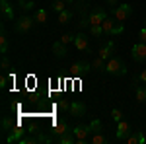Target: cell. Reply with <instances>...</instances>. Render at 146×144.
I'll use <instances>...</instances> for the list:
<instances>
[{"label":"cell","instance_id":"cell-1","mask_svg":"<svg viewBox=\"0 0 146 144\" xmlns=\"http://www.w3.org/2000/svg\"><path fill=\"white\" fill-rule=\"evenodd\" d=\"M105 72H107V74H113V76H123V74H127V64H125L121 58L111 56V58L105 62Z\"/></svg>","mask_w":146,"mask_h":144},{"label":"cell","instance_id":"cell-2","mask_svg":"<svg viewBox=\"0 0 146 144\" xmlns=\"http://www.w3.org/2000/svg\"><path fill=\"white\" fill-rule=\"evenodd\" d=\"M72 133L76 136V144H86L90 142V136L94 134V129H92V125H76V127H72Z\"/></svg>","mask_w":146,"mask_h":144},{"label":"cell","instance_id":"cell-3","mask_svg":"<svg viewBox=\"0 0 146 144\" xmlns=\"http://www.w3.org/2000/svg\"><path fill=\"white\" fill-rule=\"evenodd\" d=\"M35 25V18H31V16H22L18 22H16V25H14V29L18 31V33H27L31 27Z\"/></svg>","mask_w":146,"mask_h":144},{"label":"cell","instance_id":"cell-4","mask_svg":"<svg viewBox=\"0 0 146 144\" xmlns=\"http://www.w3.org/2000/svg\"><path fill=\"white\" fill-rule=\"evenodd\" d=\"M113 16H115V20H117V22L123 23L125 20H129V18L133 16V6H131V4H121V6H115Z\"/></svg>","mask_w":146,"mask_h":144},{"label":"cell","instance_id":"cell-5","mask_svg":"<svg viewBox=\"0 0 146 144\" xmlns=\"http://www.w3.org/2000/svg\"><path fill=\"white\" fill-rule=\"evenodd\" d=\"M131 56L135 58L136 62H142V60H146V43H142V41H136V43L133 45V49H131Z\"/></svg>","mask_w":146,"mask_h":144},{"label":"cell","instance_id":"cell-6","mask_svg":"<svg viewBox=\"0 0 146 144\" xmlns=\"http://www.w3.org/2000/svg\"><path fill=\"white\" fill-rule=\"evenodd\" d=\"M86 111H88V107H86V103L84 101H72L70 103V109H68V115H72V117H84L86 115Z\"/></svg>","mask_w":146,"mask_h":144},{"label":"cell","instance_id":"cell-7","mask_svg":"<svg viewBox=\"0 0 146 144\" xmlns=\"http://www.w3.org/2000/svg\"><path fill=\"white\" fill-rule=\"evenodd\" d=\"M131 134V125L125 121H119L117 123V133H115V138L117 140H127V136Z\"/></svg>","mask_w":146,"mask_h":144},{"label":"cell","instance_id":"cell-8","mask_svg":"<svg viewBox=\"0 0 146 144\" xmlns=\"http://www.w3.org/2000/svg\"><path fill=\"white\" fill-rule=\"evenodd\" d=\"M92 70V62H74L72 64V68H70V72L74 74V76H84V74H88Z\"/></svg>","mask_w":146,"mask_h":144},{"label":"cell","instance_id":"cell-9","mask_svg":"<svg viewBox=\"0 0 146 144\" xmlns=\"http://www.w3.org/2000/svg\"><path fill=\"white\" fill-rule=\"evenodd\" d=\"M105 18H107V14H105V10H101V8H98V10H94V12L90 14L88 22H90V25H101V23L105 22Z\"/></svg>","mask_w":146,"mask_h":144},{"label":"cell","instance_id":"cell-10","mask_svg":"<svg viewBox=\"0 0 146 144\" xmlns=\"http://www.w3.org/2000/svg\"><path fill=\"white\" fill-rule=\"evenodd\" d=\"M74 47L78 49L80 53L90 51V41H88V37L84 33H76V37H74Z\"/></svg>","mask_w":146,"mask_h":144},{"label":"cell","instance_id":"cell-11","mask_svg":"<svg viewBox=\"0 0 146 144\" xmlns=\"http://www.w3.org/2000/svg\"><path fill=\"white\" fill-rule=\"evenodd\" d=\"M68 133H72V127H70L66 121L55 123V127H53V134H55L56 138H58V136H62V134H68Z\"/></svg>","mask_w":146,"mask_h":144},{"label":"cell","instance_id":"cell-12","mask_svg":"<svg viewBox=\"0 0 146 144\" xmlns=\"http://www.w3.org/2000/svg\"><path fill=\"white\" fill-rule=\"evenodd\" d=\"M25 133H29V131H25V129H22V127H16V129H14V131H12L8 136H6V142H8V144L18 142V140H20V138H22Z\"/></svg>","mask_w":146,"mask_h":144},{"label":"cell","instance_id":"cell-13","mask_svg":"<svg viewBox=\"0 0 146 144\" xmlns=\"http://www.w3.org/2000/svg\"><path fill=\"white\" fill-rule=\"evenodd\" d=\"M133 90H135L136 101H138V103H144V101H146V84H144V86H140L138 82H133Z\"/></svg>","mask_w":146,"mask_h":144},{"label":"cell","instance_id":"cell-14","mask_svg":"<svg viewBox=\"0 0 146 144\" xmlns=\"http://www.w3.org/2000/svg\"><path fill=\"white\" fill-rule=\"evenodd\" d=\"M53 55H55L56 58H64V56H66V45L62 43L60 39L53 43Z\"/></svg>","mask_w":146,"mask_h":144},{"label":"cell","instance_id":"cell-15","mask_svg":"<svg viewBox=\"0 0 146 144\" xmlns=\"http://www.w3.org/2000/svg\"><path fill=\"white\" fill-rule=\"evenodd\" d=\"M0 10H2V16L6 20H14V8L8 0H0Z\"/></svg>","mask_w":146,"mask_h":144},{"label":"cell","instance_id":"cell-16","mask_svg":"<svg viewBox=\"0 0 146 144\" xmlns=\"http://www.w3.org/2000/svg\"><path fill=\"white\" fill-rule=\"evenodd\" d=\"M111 53H113V41H107V43L98 51V56L103 58V60H109V58H111Z\"/></svg>","mask_w":146,"mask_h":144},{"label":"cell","instance_id":"cell-17","mask_svg":"<svg viewBox=\"0 0 146 144\" xmlns=\"http://www.w3.org/2000/svg\"><path fill=\"white\" fill-rule=\"evenodd\" d=\"M127 142L129 144H142V142H146V138L140 131H131V134L127 136Z\"/></svg>","mask_w":146,"mask_h":144},{"label":"cell","instance_id":"cell-18","mask_svg":"<svg viewBox=\"0 0 146 144\" xmlns=\"http://www.w3.org/2000/svg\"><path fill=\"white\" fill-rule=\"evenodd\" d=\"M107 142V136L103 133V129L101 131H96V133L90 136V144H105Z\"/></svg>","mask_w":146,"mask_h":144},{"label":"cell","instance_id":"cell-19","mask_svg":"<svg viewBox=\"0 0 146 144\" xmlns=\"http://www.w3.org/2000/svg\"><path fill=\"white\" fill-rule=\"evenodd\" d=\"M105 62H107V60H103V58H100V56H96V58L92 60V70L105 72Z\"/></svg>","mask_w":146,"mask_h":144},{"label":"cell","instance_id":"cell-20","mask_svg":"<svg viewBox=\"0 0 146 144\" xmlns=\"http://www.w3.org/2000/svg\"><path fill=\"white\" fill-rule=\"evenodd\" d=\"M35 23H41V25H45L47 23V10L45 8H39V10L35 12Z\"/></svg>","mask_w":146,"mask_h":144},{"label":"cell","instance_id":"cell-21","mask_svg":"<svg viewBox=\"0 0 146 144\" xmlns=\"http://www.w3.org/2000/svg\"><path fill=\"white\" fill-rule=\"evenodd\" d=\"M16 127H18V123L14 121V119H10V117H4V119H2V131H4V133H8L12 129H16Z\"/></svg>","mask_w":146,"mask_h":144},{"label":"cell","instance_id":"cell-22","mask_svg":"<svg viewBox=\"0 0 146 144\" xmlns=\"http://www.w3.org/2000/svg\"><path fill=\"white\" fill-rule=\"evenodd\" d=\"M72 18H74V12L62 10L60 14H58V23H68V22H72Z\"/></svg>","mask_w":146,"mask_h":144},{"label":"cell","instance_id":"cell-23","mask_svg":"<svg viewBox=\"0 0 146 144\" xmlns=\"http://www.w3.org/2000/svg\"><path fill=\"white\" fill-rule=\"evenodd\" d=\"M56 142H58V144H74V142H76V136H74V133L62 134V136L56 138Z\"/></svg>","mask_w":146,"mask_h":144},{"label":"cell","instance_id":"cell-24","mask_svg":"<svg viewBox=\"0 0 146 144\" xmlns=\"http://www.w3.org/2000/svg\"><path fill=\"white\" fill-rule=\"evenodd\" d=\"M0 53H2V55L8 53V37H6V31H4V29L0 31Z\"/></svg>","mask_w":146,"mask_h":144},{"label":"cell","instance_id":"cell-25","mask_svg":"<svg viewBox=\"0 0 146 144\" xmlns=\"http://www.w3.org/2000/svg\"><path fill=\"white\" fill-rule=\"evenodd\" d=\"M101 27H103V33H105V35H111L113 27H115V22H113L111 18L107 16V18H105V22L101 23Z\"/></svg>","mask_w":146,"mask_h":144},{"label":"cell","instance_id":"cell-26","mask_svg":"<svg viewBox=\"0 0 146 144\" xmlns=\"http://www.w3.org/2000/svg\"><path fill=\"white\" fill-rule=\"evenodd\" d=\"M18 6H20L23 12H29V10H33V8H35L33 0H20V4H18Z\"/></svg>","mask_w":146,"mask_h":144},{"label":"cell","instance_id":"cell-27","mask_svg":"<svg viewBox=\"0 0 146 144\" xmlns=\"http://www.w3.org/2000/svg\"><path fill=\"white\" fill-rule=\"evenodd\" d=\"M53 10H55L56 14H60L62 10H66V2H64V0H55V2H53Z\"/></svg>","mask_w":146,"mask_h":144},{"label":"cell","instance_id":"cell-28","mask_svg":"<svg viewBox=\"0 0 146 144\" xmlns=\"http://www.w3.org/2000/svg\"><path fill=\"white\" fill-rule=\"evenodd\" d=\"M111 119H113L115 123L123 121V111L119 109V107H115V109H111Z\"/></svg>","mask_w":146,"mask_h":144},{"label":"cell","instance_id":"cell-29","mask_svg":"<svg viewBox=\"0 0 146 144\" xmlns=\"http://www.w3.org/2000/svg\"><path fill=\"white\" fill-rule=\"evenodd\" d=\"M90 33L94 35V37H101V35H105L101 25H90Z\"/></svg>","mask_w":146,"mask_h":144},{"label":"cell","instance_id":"cell-30","mask_svg":"<svg viewBox=\"0 0 146 144\" xmlns=\"http://www.w3.org/2000/svg\"><path fill=\"white\" fill-rule=\"evenodd\" d=\"M74 37H76L74 33H62V35H60V41H62L64 45H68V43H74Z\"/></svg>","mask_w":146,"mask_h":144},{"label":"cell","instance_id":"cell-31","mask_svg":"<svg viewBox=\"0 0 146 144\" xmlns=\"http://www.w3.org/2000/svg\"><path fill=\"white\" fill-rule=\"evenodd\" d=\"M125 31V27H123V23H115V27H113V31L109 37H115V35H121Z\"/></svg>","mask_w":146,"mask_h":144},{"label":"cell","instance_id":"cell-32","mask_svg":"<svg viewBox=\"0 0 146 144\" xmlns=\"http://www.w3.org/2000/svg\"><path fill=\"white\" fill-rule=\"evenodd\" d=\"M58 109L62 111V113H68V109H70V103H68L66 100H58Z\"/></svg>","mask_w":146,"mask_h":144},{"label":"cell","instance_id":"cell-33","mask_svg":"<svg viewBox=\"0 0 146 144\" xmlns=\"http://www.w3.org/2000/svg\"><path fill=\"white\" fill-rule=\"evenodd\" d=\"M10 66H12V64H10V58H8L6 55H2V70H8Z\"/></svg>","mask_w":146,"mask_h":144},{"label":"cell","instance_id":"cell-34","mask_svg":"<svg viewBox=\"0 0 146 144\" xmlns=\"http://www.w3.org/2000/svg\"><path fill=\"white\" fill-rule=\"evenodd\" d=\"M12 78H8V76H0V88L2 90H6L8 88V82H10Z\"/></svg>","mask_w":146,"mask_h":144},{"label":"cell","instance_id":"cell-35","mask_svg":"<svg viewBox=\"0 0 146 144\" xmlns=\"http://www.w3.org/2000/svg\"><path fill=\"white\" fill-rule=\"evenodd\" d=\"M133 82H142V84H146V68L140 72V74H138V78H135V80H133Z\"/></svg>","mask_w":146,"mask_h":144},{"label":"cell","instance_id":"cell-36","mask_svg":"<svg viewBox=\"0 0 146 144\" xmlns=\"http://www.w3.org/2000/svg\"><path fill=\"white\" fill-rule=\"evenodd\" d=\"M138 41H142V43H146V25L138 31Z\"/></svg>","mask_w":146,"mask_h":144},{"label":"cell","instance_id":"cell-37","mask_svg":"<svg viewBox=\"0 0 146 144\" xmlns=\"http://www.w3.org/2000/svg\"><path fill=\"white\" fill-rule=\"evenodd\" d=\"M107 6H119V0H105Z\"/></svg>","mask_w":146,"mask_h":144},{"label":"cell","instance_id":"cell-38","mask_svg":"<svg viewBox=\"0 0 146 144\" xmlns=\"http://www.w3.org/2000/svg\"><path fill=\"white\" fill-rule=\"evenodd\" d=\"M64 2H66V4H74V0H64Z\"/></svg>","mask_w":146,"mask_h":144},{"label":"cell","instance_id":"cell-39","mask_svg":"<svg viewBox=\"0 0 146 144\" xmlns=\"http://www.w3.org/2000/svg\"><path fill=\"white\" fill-rule=\"evenodd\" d=\"M90 2H92V0H90Z\"/></svg>","mask_w":146,"mask_h":144}]
</instances>
